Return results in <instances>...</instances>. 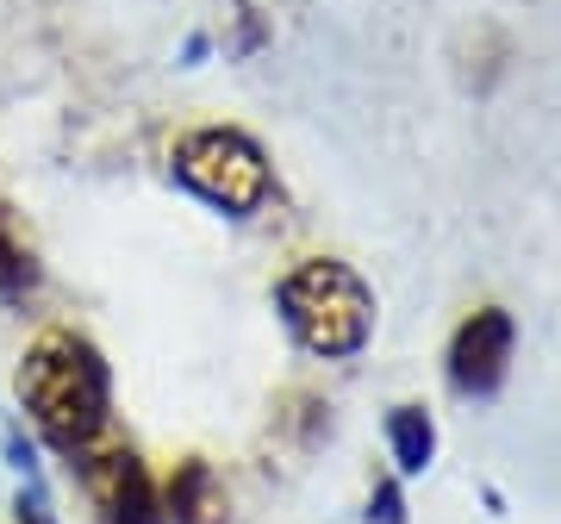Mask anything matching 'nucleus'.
Listing matches in <instances>:
<instances>
[{"label":"nucleus","instance_id":"nucleus-5","mask_svg":"<svg viewBox=\"0 0 561 524\" xmlns=\"http://www.w3.org/2000/svg\"><path fill=\"white\" fill-rule=\"evenodd\" d=\"M512 350H518V324L505 306H474L456 324V338L443 350V375L461 400H493L512 375Z\"/></svg>","mask_w":561,"mask_h":524},{"label":"nucleus","instance_id":"nucleus-11","mask_svg":"<svg viewBox=\"0 0 561 524\" xmlns=\"http://www.w3.org/2000/svg\"><path fill=\"white\" fill-rule=\"evenodd\" d=\"M238 7V38H231V57H256L262 44H268V20H262L256 0H231Z\"/></svg>","mask_w":561,"mask_h":524},{"label":"nucleus","instance_id":"nucleus-7","mask_svg":"<svg viewBox=\"0 0 561 524\" xmlns=\"http://www.w3.org/2000/svg\"><path fill=\"white\" fill-rule=\"evenodd\" d=\"M387 449H393L400 475H424L437 463V419H431V406H419V400L393 406L387 412Z\"/></svg>","mask_w":561,"mask_h":524},{"label":"nucleus","instance_id":"nucleus-3","mask_svg":"<svg viewBox=\"0 0 561 524\" xmlns=\"http://www.w3.org/2000/svg\"><path fill=\"white\" fill-rule=\"evenodd\" d=\"M169 182L187 201H201L206 213L238 219V225L280 201L275 162H268L262 138L243 132V125H219V119L175 132V144H169Z\"/></svg>","mask_w":561,"mask_h":524},{"label":"nucleus","instance_id":"nucleus-12","mask_svg":"<svg viewBox=\"0 0 561 524\" xmlns=\"http://www.w3.org/2000/svg\"><path fill=\"white\" fill-rule=\"evenodd\" d=\"M0 456H7V468H20V481H38V444L25 437V424L0 431Z\"/></svg>","mask_w":561,"mask_h":524},{"label":"nucleus","instance_id":"nucleus-14","mask_svg":"<svg viewBox=\"0 0 561 524\" xmlns=\"http://www.w3.org/2000/svg\"><path fill=\"white\" fill-rule=\"evenodd\" d=\"M206 57H213V38H206V32H187V38H181V69H201Z\"/></svg>","mask_w":561,"mask_h":524},{"label":"nucleus","instance_id":"nucleus-6","mask_svg":"<svg viewBox=\"0 0 561 524\" xmlns=\"http://www.w3.org/2000/svg\"><path fill=\"white\" fill-rule=\"evenodd\" d=\"M162 493V524H225L231 519V493H225L219 468L206 456H181L157 481Z\"/></svg>","mask_w":561,"mask_h":524},{"label":"nucleus","instance_id":"nucleus-4","mask_svg":"<svg viewBox=\"0 0 561 524\" xmlns=\"http://www.w3.org/2000/svg\"><path fill=\"white\" fill-rule=\"evenodd\" d=\"M76 481L94 505V524H162L157 475L131 444H101L76 456Z\"/></svg>","mask_w":561,"mask_h":524},{"label":"nucleus","instance_id":"nucleus-13","mask_svg":"<svg viewBox=\"0 0 561 524\" xmlns=\"http://www.w3.org/2000/svg\"><path fill=\"white\" fill-rule=\"evenodd\" d=\"M13 524H57L44 481H20V500H13Z\"/></svg>","mask_w":561,"mask_h":524},{"label":"nucleus","instance_id":"nucleus-10","mask_svg":"<svg viewBox=\"0 0 561 524\" xmlns=\"http://www.w3.org/2000/svg\"><path fill=\"white\" fill-rule=\"evenodd\" d=\"M362 524H405V487H400V475H381V481L368 487Z\"/></svg>","mask_w":561,"mask_h":524},{"label":"nucleus","instance_id":"nucleus-8","mask_svg":"<svg viewBox=\"0 0 561 524\" xmlns=\"http://www.w3.org/2000/svg\"><path fill=\"white\" fill-rule=\"evenodd\" d=\"M38 287H44V269H38V257L25 250V238L13 231V213H7V201H0V300L25 306Z\"/></svg>","mask_w":561,"mask_h":524},{"label":"nucleus","instance_id":"nucleus-2","mask_svg":"<svg viewBox=\"0 0 561 524\" xmlns=\"http://www.w3.org/2000/svg\"><path fill=\"white\" fill-rule=\"evenodd\" d=\"M268 300L287 338L319 363H350L375 338V287L343 257H300L287 275H275Z\"/></svg>","mask_w":561,"mask_h":524},{"label":"nucleus","instance_id":"nucleus-1","mask_svg":"<svg viewBox=\"0 0 561 524\" xmlns=\"http://www.w3.org/2000/svg\"><path fill=\"white\" fill-rule=\"evenodd\" d=\"M20 412L62 463L101 449L113 431V363L101 356V343L69 324L38 331L20 356Z\"/></svg>","mask_w":561,"mask_h":524},{"label":"nucleus","instance_id":"nucleus-9","mask_svg":"<svg viewBox=\"0 0 561 524\" xmlns=\"http://www.w3.org/2000/svg\"><path fill=\"white\" fill-rule=\"evenodd\" d=\"M275 431H287L300 449H312L319 437H331V406L319 394H306V387H287L275 400Z\"/></svg>","mask_w":561,"mask_h":524}]
</instances>
